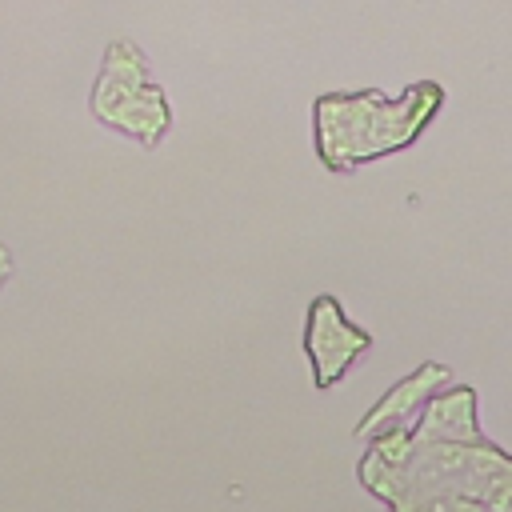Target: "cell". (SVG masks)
<instances>
[{
	"label": "cell",
	"instance_id": "cell-2",
	"mask_svg": "<svg viewBox=\"0 0 512 512\" xmlns=\"http://www.w3.org/2000/svg\"><path fill=\"white\" fill-rule=\"evenodd\" d=\"M308 344H312V360H316V376L320 384H332L344 364L368 344L360 332H352L340 316H336V304L332 300H320L312 308V332H308Z\"/></svg>",
	"mask_w": 512,
	"mask_h": 512
},
{
	"label": "cell",
	"instance_id": "cell-3",
	"mask_svg": "<svg viewBox=\"0 0 512 512\" xmlns=\"http://www.w3.org/2000/svg\"><path fill=\"white\" fill-rule=\"evenodd\" d=\"M8 276V256H4V248H0V280Z\"/></svg>",
	"mask_w": 512,
	"mask_h": 512
},
{
	"label": "cell",
	"instance_id": "cell-1",
	"mask_svg": "<svg viewBox=\"0 0 512 512\" xmlns=\"http://www.w3.org/2000/svg\"><path fill=\"white\" fill-rule=\"evenodd\" d=\"M356 104L368 116L364 128L344 132V136H332V140H320V148H324V156H328L332 168L356 164L364 156H376V152H388V148L408 144L420 132V124L428 120V112L436 108V88L432 84L412 88L404 104H384L380 96H364Z\"/></svg>",
	"mask_w": 512,
	"mask_h": 512
}]
</instances>
